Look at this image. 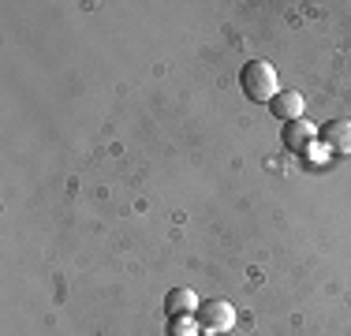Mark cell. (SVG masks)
Listing matches in <instances>:
<instances>
[{
	"label": "cell",
	"instance_id": "cell-1",
	"mask_svg": "<svg viewBox=\"0 0 351 336\" xmlns=\"http://www.w3.org/2000/svg\"><path fill=\"white\" fill-rule=\"evenodd\" d=\"M239 90H243L247 101H265V105H269V101L280 94L277 90V67L269 60L243 64V71H239Z\"/></svg>",
	"mask_w": 351,
	"mask_h": 336
},
{
	"label": "cell",
	"instance_id": "cell-2",
	"mask_svg": "<svg viewBox=\"0 0 351 336\" xmlns=\"http://www.w3.org/2000/svg\"><path fill=\"white\" fill-rule=\"evenodd\" d=\"M195 317H198V329L202 333L221 336V333H228L232 325H236V307H232L228 299H206Z\"/></svg>",
	"mask_w": 351,
	"mask_h": 336
},
{
	"label": "cell",
	"instance_id": "cell-3",
	"mask_svg": "<svg viewBox=\"0 0 351 336\" xmlns=\"http://www.w3.org/2000/svg\"><path fill=\"white\" fill-rule=\"evenodd\" d=\"M317 142H322L329 154H337V157H351V120H329V123H322Z\"/></svg>",
	"mask_w": 351,
	"mask_h": 336
},
{
	"label": "cell",
	"instance_id": "cell-4",
	"mask_svg": "<svg viewBox=\"0 0 351 336\" xmlns=\"http://www.w3.org/2000/svg\"><path fill=\"white\" fill-rule=\"evenodd\" d=\"M303 108H306V101H303V94H295V90H284V94H277L269 101V112L277 116L280 123L303 120Z\"/></svg>",
	"mask_w": 351,
	"mask_h": 336
},
{
	"label": "cell",
	"instance_id": "cell-5",
	"mask_svg": "<svg viewBox=\"0 0 351 336\" xmlns=\"http://www.w3.org/2000/svg\"><path fill=\"white\" fill-rule=\"evenodd\" d=\"M280 142L288 149H295V154H306V149L317 142V128L314 123H306V120H295V123H284V134H280Z\"/></svg>",
	"mask_w": 351,
	"mask_h": 336
},
{
	"label": "cell",
	"instance_id": "cell-6",
	"mask_svg": "<svg viewBox=\"0 0 351 336\" xmlns=\"http://www.w3.org/2000/svg\"><path fill=\"white\" fill-rule=\"evenodd\" d=\"M198 296L191 288H172L169 296H165V310H169V317H187V314H198Z\"/></svg>",
	"mask_w": 351,
	"mask_h": 336
},
{
	"label": "cell",
	"instance_id": "cell-7",
	"mask_svg": "<svg viewBox=\"0 0 351 336\" xmlns=\"http://www.w3.org/2000/svg\"><path fill=\"white\" fill-rule=\"evenodd\" d=\"M198 317L187 314V317H169V336H198Z\"/></svg>",
	"mask_w": 351,
	"mask_h": 336
},
{
	"label": "cell",
	"instance_id": "cell-8",
	"mask_svg": "<svg viewBox=\"0 0 351 336\" xmlns=\"http://www.w3.org/2000/svg\"><path fill=\"white\" fill-rule=\"evenodd\" d=\"M325 157H329V149H325L322 142H314V146L306 149V161H314V165H317V161H325Z\"/></svg>",
	"mask_w": 351,
	"mask_h": 336
}]
</instances>
